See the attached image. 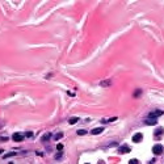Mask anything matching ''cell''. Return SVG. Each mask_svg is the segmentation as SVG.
Wrapping results in <instances>:
<instances>
[{
  "label": "cell",
  "instance_id": "4",
  "mask_svg": "<svg viewBox=\"0 0 164 164\" xmlns=\"http://www.w3.org/2000/svg\"><path fill=\"white\" fill-rule=\"evenodd\" d=\"M142 139H143V134H142V133H137L135 135H133V142H135V143H139Z\"/></svg>",
  "mask_w": 164,
  "mask_h": 164
},
{
  "label": "cell",
  "instance_id": "14",
  "mask_svg": "<svg viewBox=\"0 0 164 164\" xmlns=\"http://www.w3.org/2000/svg\"><path fill=\"white\" fill-rule=\"evenodd\" d=\"M129 164H140L138 159H131L130 162H129Z\"/></svg>",
  "mask_w": 164,
  "mask_h": 164
},
{
  "label": "cell",
  "instance_id": "24",
  "mask_svg": "<svg viewBox=\"0 0 164 164\" xmlns=\"http://www.w3.org/2000/svg\"><path fill=\"white\" fill-rule=\"evenodd\" d=\"M85 164H89V163H85Z\"/></svg>",
  "mask_w": 164,
  "mask_h": 164
},
{
  "label": "cell",
  "instance_id": "22",
  "mask_svg": "<svg viewBox=\"0 0 164 164\" xmlns=\"http://www.w3.org/2000/svg\"><path fill=\"white\" fill-rule=\"evenodd\" d=\"M98 164H105V163H104V162H100V163H98Z\"/></svg>",
  "mask_w": 164,
  "mask_h": 164
},
{
  "label": "cell",
  "instance_id": "16",
  "mask_svg": "<svg viewBox=\"0 0 164 164\" xmlns=\"http://www.w3.org/2000/svg\"><path fill=\"white\" fill-rule=\"evenodd\" d=\"M87 131L85 130H78V135H85Z\"/></svg>",
  "mask_w": 164,
  "mask_h": 164
},
{
  "label": "cell",
  "instance_id": "17",
  "mask_svg": "<svg viewBox=\"0 0 164 164\" xmlns=\"http://www.w3.org/2000/svg\"><path fill=\"white\" fill-rule=\"evenodd\" d=\"M140 92H142L140 89H137V91H135V93H134V96H135V97H137V96H139V95H140Z\"/></svg>",
  "mask_w": 164,
  "mask_h": 164
},
{
  "label": "cell",
  "instance_id": "18",
  "mask_svg": "<svg viewBox=\"0 0 164 164\" xmlns=\"http://www.w3.org/2000/svg\"><path fill=\"white\" fill-rule=\"evenodd\" d=\"M59 158H62V152H59V154H56V155H55V160H58Z\"/></svg>",
  "mask_w": 164,
  "mask_h": 164
},
{
  "label": "cell",
  "instance_id": "13",
  "mask_svg": "<svg viewBox=\"0 0 164 164\" xmlns=\"http://www.w3.org/2000/svg\"><path fill=\"white\" fill-rule=\"evenodd\" d=\"M62 137H63V133H58V134H55V135H54V139H55V140H59L60 138H62Z\"/></svg>",
  "mask_w": 164,
  "mask_h": 164
},
{
  "label": "cell",
  "instance_id": "1",
  "mask_svg": "<svg viewBox=\"0 0 164 164\" xmlns=\"http://www.w3.org/2000/svg\"><path fill=\"white\" fill-rule=\"evenodd\" d=\"M164 112L163 110H152V112L148 113V118H158L160 116H163Z\"/></svg>",
  "mask_w": 164,
  "mask_h": 164
},
{
  "label": "cell",
  "instance_id": "15",
  "mask_svg": "<svg viewBox=\"0 0 164 164\" xmlns=\"http://www.w3.org/2000/svg\"><path fill=\"white\" fill-rule=\"evenodd\" d=\"M162 134H163V129H158V130H156V133H155L156 137H159V135H162Z\"/></svg>",
  "mask_w": 164,
  "mask_h": 164
},
{
  "label": "cell",
  "instance_id": "23",
  "mask_svg": "<svg viewBox=\"0 0 164 164\" xmlns=\"http://www.w3.org/2000/svg\"><path fill=\"white\" fill-rule=\"evenodd\" d=\"M1 152H4V151H3V150H0V154H1Z\"/></svg>",
  "mask_w": 164,
  "mask_h": 164
},
{
  "label": "cell",
  "instance_id": "12",
  "mask_svg": "<svg viewBox=\"0 0 164 164\" xmlns=\"http://www.w3.org/2000/svg\"><path fill=\"white\" fill-rule=\"evenodd\" d=\"M116 120H117V117H113V118H108V120H102L101 122H102V123H106V122H113Z\"/></svg>",
  "mask_w": 164,
  "mask_h": 164
},
{
  "label": "cell",
  "instance_id": "5",
  "mask_svg": "<svg viewBox=\"0 0 164 164\" xmlns=\"http://www.w3.org/2000/svg\"><path fill=\"white\" fill-rule=\"evenodd\" d=\"M118 152H120V154H127V152H130V147L123 144V146H121L118 148Z\"/></svg>",
  "mask_w": 164,
  "mask_h": 164
},
{
  "label": "cell",
  "instance_id": "21",
  "mask_svg": "<svg viewBox=\"0 0 164 164\" xmlns=\"http://www.w3.org/2000/svg\"><path fill=\"white\" fill-rule=\"evenodd\" d=\"M33 134H32V133H26V134H25V137H29V138H30V137H32Z\"/></svg>",
  "mask_w": 164,
  "mask_h": 164
},
{
  "label": "cell",
  "instance_id": "19",
  "mask_svg": "<svg viewBox=\"0 0 164 164\" xmlns=\"http://www.w3.org/2000/svg\"><path fill=\"white\" fill-rule=\"evenodd\" d=\"M0 140H8V137H0Z\"/></svg>",
  "mask_w": 164,
  "mask_h": 164
},
{
  "label": "cell",
  "instance_id": "3",
  "mask_svg": "<svg viewBox=\"0 0 164 164\" xmlns=\"http://www.w3.org/2000/svg\"><path fill=\"white\" fill-rule=\"evenodd\" d=\"M12 139L14 140V142H22V139H24V135L20 134V133H14V134L12 135Z\"/></svg>",
  "mask_w": 164,
  "mask_h": 164
},
{
  "label": "cell",
  "instance_id": "2",
  "mask_svg": "<svg viewBox=\"0 0 164 164\" xmlns=\"http://www.w3.org/2000/svg\"><path fill=\"white\" fill-rule=\"evenodd\" d=\"M152 151H154L155 155H162L163 154V146L162 144H155L154 148H152Z\"/></svg>",
  "mask_w": 164,
  "mask_h": 164
},
{
  "label": "cell",
  "instance_id": "7",
  "mask_svg": "<svg viewBox=\"0 0 164 164\" xmlns=\"http://www.w3.org/2000/svg\"><path fill=\"white\" fill-rule=\"evenodd\" d=\"M100 85L101 87H110L112 85V79H106L104 82H100Z\"/></svg>",
  "mask_w": 164,
  "mask_h": 164
},
{
  "label": "cell",
  "instance_id": "10",
  "mask_svg": "<svg viewBox=\"0 0 164 164\" xmlns=\"http://www.w3.org/2000/svg\"><path fill=\"white\" fill-rule=\"evenodd\" d=\"M50 138H51V134H50V133H46V134L42 137V142H46V140H49Z\"/></svg>",
  "mask_w": 164,
  "mask_h": 164
},
{
  "label": "cell",
  "instance_id": "6",
  "mask_svg": "<svg viewBox=\"0 0 164 164\" xmlns=\"http://www.w3.org/2000/svg\"><path fill=\"white\" fill-rule=\"evenodd\" d=\"M102 131H104V127H96V129H93V130L91 131V134L92 135H98V134H101Z\"/></svg>",
  "mask_w": 164,
  "mask_h": 164
},
{
  "label": "cell",
  "instance_id": "20",
  "mask_svg": "<svg viewBox=\"0 0 164 164\" xmlns=\"http://www.w3.org/2000/svg\"><path fill=\"white\" fill-rule=\"evenodd\" d=\"M56 148H58V150H62L63 146H62V144H58V146H56Z\"/></svg>",
  "mask_w": 164,
  "mask_h": 164
},
{
  "label": "cell",
  "instance_id": "9",
  "mask_svg": "<svg viewBox=\"0 0 164 164\" xmlns=\"http://www.w3.org/2000/svg\"><path fill=\"white\" fill-rule=\"evenodd\" d=\"M78 121H79V118H78V117H71L70 120H68V123H70V125H75Z\"/></svg>",
  "mask_w": 164,
  "mask_h": 164
},
{
  "label": "cell",
  "instance_id": "11",
  "mask_svg": "<svg viewBox=\"0 0 164 164\" xmlns=\"http://www.w3.org/2000/svg\"><path fill=\"white\" fill-rule=\"evenodd\" d=\"M16 155H17V152H9V154H5L3 158L7 159V158H12V156H16Z\"/></svg>",
  "mask_w": 164,
  "mask_h": 164
},
{
  "label": "cell",
  "instance_id": "8",
  "mask_svg": "<svg viewBox=\"0 0 164 164\" xmlns=\"http://www.w3.org/2000/svg\"><path fill=\"white\" fill-rule=\"evenodd\" d=\"M146 123L147 125H156V123H158V121H156V118H147Z\"/></svg>",
  "mask_w": 164,
  "mask_h": 164
}]
</instances>
